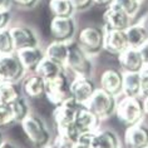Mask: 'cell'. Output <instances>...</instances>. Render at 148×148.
<instances>
[{"instance_id":"obj_38","label":"cell","mask_w":148,"mask_h":148,"mask_svg":"<svg viewBox=\"0 0 148 148\" xmlns=\"http://www.w3.org/2000/svg\"><path fill=\"white\" fill-rule=\"evenodd\" d=\"M143 107H144V117L148 118V97L143 98Z\"/></svg>"},{"instance_id":"obj_2","label":"cell","mask_w":148,"mask_h":148,"mask_svg":"<svg viewBox=\"0 0 148 148\" xmlns=\"http://www.w3.org/2000/svg\"><path fill=\"white\" fill-rule=\"evenodd\" d=\"M116 116L118 121L125 127H132L144 117V107L140 97H123L117 104Z\"/></svg>"},{"instance_id":"obj_37","label":"cell","mask_w":148,"mask_h":148,"mask_svg":"<svg viewBox=\"0 0 148 148\" xmlns=\"http://www.w3.org/2000/svg\"><path fill=\"white\" fill-rule=\"evenodd\" d=\"M94 1V4H97L99 6H110L114 3V0H93Z\"/></svg>"},{"instance_id":"obj_31","label":"cell","mask_w":148,"mask_h":148,"mask_svg":"<svg viewBox=\"0 0 148 148\" xmlns=\"http://www.w3.org/2000/svg\"><path fill=\"white\" fill-rule=\"evenodd\" d=\"M140 74V97H148V68H144L139 72Z\"/></svg>"},{"instance_id":"obj_45","label":"cell","mask_w":148,"mask_h":148,"mask_svg":"<svg viewBox=\"0 0 148 148\" xmlns=\"http://www.w3.org/2000/svg\"><path fill=\"white\" fill-rule=\"evenodd\" d=\"M146 148H148V147H146Z\"/></svg>"},{"instance_id":"obj_7","label":"cell","mask_w":148,"mask_h":148,"mask_svg":"<svg viewBox=\"0 0 148 148\" xmlns=\"http://www.w3.org/2000/svg\"><path fill=\"white\" fill-rule=\"evenodd\" d=\"M84 106L86 104L78 102L75 98L70 97L64 103H62L60 106L55 107L53 114H54V121H55V124H57V128L62 129L74 124L79 110Z\"/></svg>"},{"instance_id":"obj_34","label":"cell","mask_w":148,"mask_h":148,"mask_svg":"<svg viewBox=\"0 0 148 148\" xmlns=\"http://www.w3.org/2000/svg\"><path fill=\"white\" fill-rule=\"evenodd\" d=\"M139 53H140V55H142V58H143L144 65H147L148 64V40L139 48Z\"/></svg>"},{"instance_id":"obj_35","label":"cell","mask_w":148,"mask_h":148,"mask_svg":"<svg viewBox=\"0 0 148 148\" xmlns=\"http://www.w3.org/2000/svg\"><path fill=\"white\" fill-rule=\"evenodd\" d=\"M15 4L20 5V6H25V8H32V6H34L36 4V1L38 0H13Z\"/></svg>"},{"instance_id":"obj_17","label":"cell","mask_w":148,"mask_h":148,"mask_svg":"<svg viewBox=\"0 0 148 148\" xmlns=\"http://www.w3.org/2000/svg\"><path fill=\"white\" fill-rule=\"evenodd\" d=\"M16 54L20 58L27 72H36L40 63L45 58V51L39 47L24 48V49L16 50Z\"/></svg>"},{"instance_id":"obj_9","label":"cell","mask_w":148,"mask_h":148,"mask_svg":"<svg viewBox=\"0 0 148 148\" xmlns=\"http://www.w3.org/2000/svg\"><path fill=\"white\" fill-rule=\"evenodd\" d=\"M131 20L132 18L114 3L107 8L103 16L104 29H108V30H127L132 25Z\"/></svg>"},{"instance_id":"obj_8","label":"cell","mask_w":148,"mask_h":148,"mask_svg":"<svg viewBox=\"0 0 148 148\" xmlns=\"http://www.w3.org/2000/svg\"><path fill=\"white\" fill-rule=\"evenodd\" d=\"M25 72L27 69L23 65L20 58L18 57L16 51L12 54L0 55V75L3 80L18 83L20 79H23Z\"/></svg>"},{"instance_id":"obj_21","label":"cell","mask_w":148,"mask_h":148,"mask_svg":"<svg viewBox=\"0 0 148 148\" xmlns=\"http://www.w3.org/2000/svg\"><path fill=\"white\" fill-rule=\"evenodd\" d=\"M123 97H140V74L139 72L123 73Z\"/></svg>"},{"instance_id":"obj_20","label":"cell","mask_w":148,"mask_h":148,"mask_svg":"<svg viewBox=\"0 0 148 148\" xmlns=\"http://www.w3.org/2000/svg\"><path fill=\"white\" fill-rule=\"evenodd\" d=\"M69 55V43L64 42H57L54 40L45 50V57L49 58L50 60L58 63L59 65L66 68V60Z\"/></svg>"},{"instance_id":"obj_16","label":"cell","mask_w":148,"mask_h":148,"mask_svg":"<svg viewBox=\"0 0 148 148\" xmlns=\"http://www.w3.org/2000/svg\"><path fill=\"white\" fill-rule=\"evenodd\" d=\"M14 39V44H15V49L20 50L24 48H33V47H39V40L38 36L28 27H23V25H18L10 29Z\"/></svg>"},{"instance_id":"obj_12","label":"cell","mask_w":148,"mask_h":148,"mask_svg":"<svg viewBox=\"0 0 148 148\" xmlns=\"http://www.w3.org/2000/svg\"><path fill=\"white\" fill-rule=\"evenodd\" d=\"M124 144L127 148L148 147V125L139 122L132 127H127L124 133Z\"/></svg>"},{"instance_id":"obj_19","label":"cell","mask_w":148,"mask_h":148,"mask_svg":"<svg viewBox=\"0 0 148 148\" xmlns=\"http://www.w3.org/2000/svg\"><path fill=\"white\" fill-rule=\"evenodd\" d=\"M92 148H121V140L116 132L109 129H99L93 133L90 142Z\"/></svg>"},{"instance_id":"obj_43","label":"cell","mask_w":148,"mask_h":148,"mask_svg":"<svg viewBox=\"0 0 148 148\" xmlns=\"http://www.w3.org/2000/svg\"><path fill=\"white\" fill-rule=\"evenodd\" d=\"M0 82H3V78H1V75H0Z\"/></svg>"},{"instance_id":"obj_15","label":"cell","mask_w":148,"mask_h":148,"mask_svg":"<svg viewBox=\"0 0 148 148\" xmlns=\"http://www.w3.org/2000/svg\"><path fill=\"white\" fill-rule=\"evenodd\" d=\"M101 121L102 119H99L87 106H84L79 110L78 116L75 118V122H74V125H75V128L78 129V132L82 136L84 133H93L99 131Z\"/></svg>"},{"instance_id":"obj_44","label":"cell","mask_w":148,"mask_h":148,"mask_svg":"<svg viewBox=\"0 0 148 148\" xmlns=\"http://www.w3.org/2000/svg\"><path fill=\"white\" fill-rule=\"evenodd\" d=\"M138 1H142V0H138Z\"/></svg>"},{"instance_id":"obj_3","label":"cell","mask_w":148,"mask_h":148,"mask_svg":"<svg viewBox=\"0 0 148 148\" xmlns=\"http://www.w3.org/2000/svg\"><path fill=\"white\" fill-rule=\"evenodd\" d=\"M104 27H87L80 30L78 35V44L89 57L97 55L104 49Z\"/></svg>"},{"instance_id":"obj_6","label":"cell","mask_w":148,"mask_h":148,"mask_svg":"<svg viewBox=\"0 0 148 148\" xmlns=\"http://www.w3.org/2000/svg\"><path fill=\"white\" fill-rule=\"evenodd\" d=\"M45 97L54 107L60 106L66 99L72 97L70 83L65 75V72L58 77L45 80Z\"/></svg>"},{"instance_id":"obj_5","label":"cell","mask_w":148,"mask_h":148,"mask_svg":"<svg viewBox=\"0 0 148 148\" xmlns=\"http://www.w3.org/2000/svg\"><path fill=\"white\" fill-rule=\"evenodd\" d=\"M66 68L79 77H90L93 72L92 60L79 44L69 42V55L66 60Z\"/></svg>"},{"instance_id":"obj_28","label":"cell","mask_w":148,"mask_h":148,"mask_svg":"<svg viewBox=\"0 0 148 148\" xmlns=\"http://www.w3.org/2000/svg\"><path fill=\"white\" fill-rule=\"evenodd\" d=\"M12 107H13L14 114H15V122H19V123H21V122H23L25 118L30 114L29 106H28L27 101H25L23 97L18 98L16 101H14L12 103Z\"/></svg>"},{"instance_id":"obj_36","label":"cell","mask_w":148,"mask_h":148,"mask_svg":"<svg viewBox=\"0 0 148 148\" xmlns=\"http://www.w3.org/2000/svg\"><path fill=\"white\" fill-rule=\"evenodd\" d=\"M13 3V0H0V10L1 12H10Z\"/></svg>"},{"instance_id":"obj_40","label":"cell","mask_w":148,"mask_h":148,"mask_svg":"<svg viewBox=\"0 0 148 148\" xmlns=\"http://www.w3.org/2000/svg\"><path fill=\"white\" fill-rule=\"evenodd\" d=\"M0 148H15V147H14L13 146V144H10V143H4V144H3V146L1 147H0Z\"/></svg>"},{"instance_id":"obj_4","label":"cell","mask_w":148,"mask_h":148,"mask_svg":"<svg viewBox=\"0 0 148 148\" xmlns=\"http://www.w3.org/2000/svg\"><path fill=\"white\" fill-rule=\"evenodd\" d=\"M117 99L116 95L108 93V92L98 88L90 101L87 103V107L97 116L99 119H107L116 114L117 109Z\"/></svg>"},{"instance_id":"obj_26","label":"cell","mask_w":148,"mask_h":148,"mask_svg":"<svg viewBox=\"0 0 148 148\" xmlns=\"http://www.w3.org/2000/svg\"><path fill=\"white\" fill-rule=\"evenodd\" d=\"M49 8L55 16H60V18L73 16L74 12H75L70 0H50Z\"/></svg>"},{"instance_id":"obj_13","label":"cell","mask_w":148,"mask_h":148,"mask_svg":"<svg viewBox=\"0 0 148 148\" xmlns=\"http://www.w3.org/2000/svg\"><path fill=\"white\" fill-rule=\"evenodd\" d=\"M129 48V42L125 30H108L106 29L104 50L110 54L119 55Z\"/></svg>"},{"instance_id":"obj_18","label":"cell","mask_w":148,"mask_h":148,"mask_svg":"<svg viewBox=\"0 0 148 148\" xmlns=\"http://www.w3.org/2000/svg\"><path fill=\"white\" fill-rule=\"evenodd\" d=\"M118 62L124 72H140L144 68V62L139 49L132 47L118 55Z\"/></svg>"},{"instance_id":"obj_14","label":"cell","mask_w":148,"mask_h":148,"mask_svg":"<svg viewBox=\"0 0 148 148\" xmlns=\"http://www.w3.org/2000/svg\"><path fill=\"white\" fill-rule=\"evenodd\" d=\"M101 89L116 97L121 95L123 92V73L113 68L104 70L101 77Z\"/></svg>"},{"instance_id":"obj_11","label":"cell","mask_w":148,"mask_h":148,"mask_svg":"<svg viewBox=\"0 0 148 148\" xmlns=\"http://www.w3.org/2000/svg\"><path fill=\"white\" fill-rule=\"evenodd\" d=\"M98 87L95 86L94 80L90 77H79L77 75L70 83V92L72 97L75 98L78 102L87 104L90 101V98L97 92Z\"/></svg>"},{"instance_id":"obj_30","label":"cell","mask_w":148,"mask_h":148,"mask_svg":"<svg viewBox=\"0 0 148 148\" xmlns=\"http://www.w3.org/2000/svg\"><path fill=\"white\" fill-rule=\"evenodd\" d=\"M114 4L121 6L129 16L133 18L137 13H138L139 6H140V1H138V0H114Z\"/></svg>"},{"instance_id":"obj_41","label":"cell","mask_w":148,"mask_h":148,"mask_svg":"<svg viewBox=\"0 0 148 148\" xmlns=\"http://www.w3.org/2000/svg\"><path fill=\"white\" fill-rule=\"evenodd\" d=\"M5 142H4V136H3V133H1V131H0V147L3 146Z\"/></svg>"},{"instance_id":"obj_25","label":"cell","mask_w":148,"mask_h":148,"mask_svg":"<svg viewBox=\"0 0 148 148\" xmlns=\"http://www.w3.org/2000/svg\"><path fill=\"white\" fill-rule=\"evenodd\" d=\"M63 72H65L64 66L59 65L58 63L50 60V59L47 57L44 58V60L40 63V65L38 66V69H36V73H38L39 75H42L45 80L55 78V77H58L59 74H62Z\"/></svg>"},{"instance_id":"obj_10","label":"cell","mask_w":148,"mask_h":148,"mask_svg":"<svg viewBox=\"0 0 148 148\" xmlns=\"http://www.w3.org/2000/svg\"><path fill=\"white\" fill-rule=\"evenodd\" d=\"M75 30H77V25L73 16L69 18L54 16L50 23V33L53 35L54 40H57V42H64V43L72 42L73 36L75 34Z\"/></svg>"},{"instance_id":"obj_39","label":"cell","mask_w":148,"mask_h":148,"mask_svg":"<svg viewBox=\"0 0 148 148\" xmlns=\"http://www.w3.org/2000/svg\"><path fill=\"white\" fill-rule=\"evenodd\" d=\"M72 148H92L89 144H84V143H75Z\"/></svg>"},{"instance_id":"obj_1","label":"cell","mask_w":148,"mask_h":148,"mask_svg":"<svg viewBox=\"0 0 148 148\" xmlns=\"http://www.w3.org/2000/svg\"><path fill=\"white\" fill-rule=\"evenodd\" d=\"M21 127L30 142L35 148H47L50 146V132L45 122L35 114H29L21 122Z\"/></svg>"},{"instance_id":"obj_33","label":"cell","mask_w":148,"mask_h":148,"mask_svg":"<svg viewBox=\"0 0 148 148\" xmlns=\"http://www.w3.org/2000/svg\"><path fill=\"white\" fill-rule=\"evenodd\" d=\"M10 21V12H1L0 10V30L5 29Z\"/></svg>"},{"instance_id":"obj_23","label":"cell","mask_w":148,"mask_h":148,"mask_svg":"<svg viewBox=\"0 0 148 148\" xmlns=\"http://www.w3.org/2000/svg\"><path fill=\"white\" fill-rule=\"evenodd\" d=\"M125 33L128 36L129 47L136 48V49H139L148 40V30L142 24H132L125 30Z\"/></svg>"},{"instance_id":"obj_32","label":"cell","mask_w":148,"mask_h":148,"mask_svg":"<svg viewBox=\"0 0 148 148\" xmlns=\"http://www.w3.org/2000/svg\"><path fill=\"white\" fill-rule=\"evenodd\" d=\"M74 6V9L80 12V10H86L93 4V0H70Z\"/></svg>"},{"instance_id":"obj_24","label":"cell","mask_w":148,"mask_h":148,"mask_svg":"<svg viewBox=\"0 0 148 148\" xmlns=\"http://www.w3.org/2000/svg\"><path fill=\"white\" fill-rule=\"evenodd\" d=\"M21 97V89L18 83L3 80L0 82V103L1 104H12L14 101Z\"/></svg>"},{"instance_id":"obj_42","label":"cell","mask_w":148,"mask_h":148,"mask_svg":"<svg viewBox=\"0 0 148 148\" xmlns=\"http://www.w3.org/2000/svg\"><path fill=\"white\" fill-rule=\"evenodd\" d=\"M47 148H59L58 146H55V144H53V146H48Z\"/></svg>"},{"instance_id":"obj_27","label":"cell","mask_w":148,"mask_h":148,"mask_svg":"<svg viewBox=\"0 0 148 148\" xmlns=\"http://www.w3.org/2000/svg\"><path fill=\"white\" fill-rule=\"evenodd\" d=\"M15 44L10 29H1L0 30V55L15 53Z\"/></svg>"},{"instance_id":"obj_22","label":"cell","mask_w":148,"mask_h":148,"mask_svg":"<svg viewBox=\"0 0 148 148\" xmlns=\"http://www.w3.org/2000/svg\"><path fill=\"white\" fill-rule=\"evenodd\" d=\"M24 92L28 97L38 98L42 94H45V79L38 73L25 79L23 84Z\"/></svg>"},{"instance_id":"obj_29","label":"cell","mask_w":148,"mask_h":148,"mask_svg":"<svg viewBox=\"0 0 148 148\" xmlns=\"http://www.w3.org/2000/svg\"><path fill=\"white\" fill-rule=\"evenodd\" d=\"M14 122H15V114H14L12 104L0 103V128L9 127Z\"/></svg>"}]
</instances>
